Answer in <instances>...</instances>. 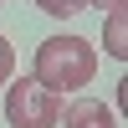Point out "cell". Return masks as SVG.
Instances as JSON below:
<instances>
[{
    "mask_svg": "<svg viewBox=\"0 0 128 128\" xmlns=\"http://www.w3.org/2000/svg\"><path fill=\"white\" fill-rule=\"evenodd\" d=\"M36 5L46 10V16H56V20H72V16L82 10V0H36Z\"/></svg>",
    "mask_w": 128,
    "mask_h": 128,
    "instance_id": "5",
    "label": "cell"
},
{
    "mask_svg": "<svg viewBox=\"0 0 128 128\" xmlns=\"http://www.w3.org/2000/svg\"><path fill=\"white\" fill-rule=\"evenodd\" d=\"M10 77H16V46H10L5 36H0V87H5Z\"/></svg>",
    "mask_w": 128,
    "mask_h": 128,
    "instance_id": "6",
    "label": "cell"
},
{
    "mask_svg": "<svg viewBox=\"0 0 128 128\" xmlns=\"http://www.w3.org/2000/svg\"><path fill=\"white\" fill-rule=\"evenodd\" d=\"M102 46H108L113 62L128 56V5L118 0V5H108V31H102Z\"/></svg>",
    "mask_w": 128,
    "mask_h": 128,
    "instance_id": "4",
    "label": "cell"
},
{
    "mask_svg": "<svg viewBox=\"0 0 128 128\" xmlns=\"http://www.w3.org/2000/svg\"><path fill=\"white\" fill-rule=\"evenodd\" d=\"M82 5H98V10H108V5H118V0H82Z\"/></svg>",
    "mask_w": 128,
    "mask_h": 128,
    "instance_id": "7",
    "label": "cell"
},
{
    "mask_svg": "<svg viewBox=\"0 0 128 128\" xmlns=\"http://www.w3.org/2000/svg\"><path fill=\"white\" fill-rule=\"evenodd\" d=\"M31 77L51 92H77L98 77V51L87 46L82 36H46L36 46V62H31Z\"/></svg>",
    "mask_w": 128,
    "mask_h": 128,
    "instance_id": "1",
    "label": "cell"
},
{
    "mask_svg": "<svg viewBox=\"0 0 128 128\" xmlns=\"http://www.w3.org/2000/svg\"><path fill=\"white\" fill-rule=\"evenodd\" d=\"M5 118H10V128H56L62 92L41 87L36 77H16L5 87Z\"/></svg>",
    "mask_w": 128,
    "mask_h": 128,
    "instance_id": "2",
    "label": "cell"
},
{
    "mask_svg": "<svg viewBox=\"0 0 128 128\" xmlns=\"http://www.w3.org/2000/svg\"><path fill=\"white\" fill-rule=\"evenodd\" d=\"M62 128H118V113L108 108V102H98V98H77L72 108H62Z\"/></svg>",
    "mask_w": 128,
    "mask_h": 128,
    "instance_id": "3",
    "label": "cell"
}]
</instances>
